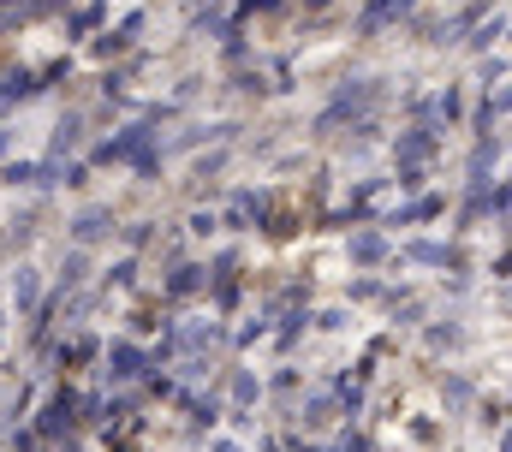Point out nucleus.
<instances>
[{
	"label": "nucleus",
	"instance_id": "6e6552de",
	"mask_svg": "<svg viewBox=\"0 0 512 452\" xmlns=\"http://www.w3.org/2000/svg\"><path fill=\"white\" fill-rule=\"evenodd\" d=\"M310 6H328V0H310Z\"/></svg>",
	"mask_w": 512,
	"mask_h": 452
},
{
	"label": "nucleus",
	"instance_id": "7ed1b4c3",
	"mask_svg": "<svg viewBox=\"0 0 512 452\" xmlns=\"http://www.w3.org/2000/svg\"><path fill=\"white\" fill-rule=\"evenodd\" d=\"M393 12H399V0H376V6L364 12V36H370V30H382V24L393 18Z\"/></svg>",
	"mask_w": 512,
	"mask_h": 452
},
{
	"label": "nucleus",
	"instance_id": "39448f33",
	"mask_svg": "<svg viewBox=\"0 0 512 452\" xmlns=\"http://www.w3.org/2000/svg\"><path fill=\"white\" fill-rule=\"evenodd\" d=\"M352 256H358V262H376V256H382V238H376V232L352 238Z\"/></svg>",
	"mask_w": 512,
	"mask_h": 452
},
{
	"label": "nucleus",
	"instance_id": "423d86ee",
	"mask_svg": "<svg viewBox=\"0 0 512 452\" xmlns=\"http://www.w3.org/2000/svg\"><path fill=\"white\" fill-rule=\"evenodd\" d=\"M102 232H108L102 215H84V221H78V238H102Z\"/></svg>",
	"mask_w": 512,
	"mask_h": 452
},
{
	"label": "nucleus",
	"instance_id": "f03ea898",
	"mask_svg": "<svg viewBox=\"0 0 512 452\" xmlns=\"http://www.w3.org/2000/svg\"><path fill=\"white\" fill-rule=\"evenodd\" d=\"M143 369V351L137 345H114V375H137Z\"/></svg>",
	"mask_w": 512,
	"mask_h": 452
},
{
	"label": "nucleus",
	"instance_id": "f257e3e1",
	"mask_svg": "<svg viewBox=\"0 0 512 452\" xmlns=\"http://www.w3.org/2000/svg\"><path fill=\"white\" fill-rule=\"evenodd\" d=\"M72 423V393H54V405H48V417H42V435H60Z\"/></svg>",
	"mask_w": 512,
	"mask_h": 452
},
{
	"label": "nucleus",
	"instance_id": "20e7f679",
	"mask_svg": "<svg viewBox=\"0 0 512 452\" xmlns=\"http://www.w3.org/2000/svg\"><path fill=\"white\" fill-rule=\"evenodd\" d=\"M12 292H18V310H30L36 304V268H18V286Z\"/></svg>",
	"mask_w": 512,
	"mask_h": 452
},
{
	"label": "nucleus",
	"instance_id": "0eeeda50",
	"mask_svg": "<svg viewBox=\"0 0 512 452\" xmlns=\"http://www.w3.org/2000/svg\"><path fill=\"white\" fill-rule=\"evenodd\" d=\"M340 452H370V441H346Z\"/></svg>",
	"mask_w": 512,
	"mask_h": 452
}]
</instances>
